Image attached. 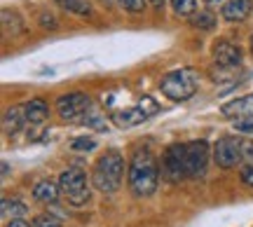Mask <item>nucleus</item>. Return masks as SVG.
Segmentation results:
<instances>
[{"mask_svg": "<svg viewBox=\"0 0 253 227\" xmlns=\"http://www.w3.org/2000/svg\"><path fill=\"white\" fill-rule=\"evenodd\" d=\"M94 148H96V141H94V138L80 136V138H73L71 141V150H75V152H91Z\"/></svg>", "mask_w": 253, "mask_h": 227, "instance_id": "4be33fe9", "label": "nucleus"}, {"mask_svg": "<svg viewBox=\"0 0 253 227\" xmlns=\"http://www.w3.org/2000/svg\"><path fill=\"white\" fill-rule=\"evenodd\" d=\"M26 110L19 108V106H12V108L5 110V115H2V129H5V134H17L21 131V127L26 124Z\"/></svg>", "mask_w": 253, "mask_h": 227, "instance_id": "f8f14e48", "label": "nucleus"}, {"mask_svg": "<svg viewBox=\"0 0 253 227\" xmlns=\"http://www.w3.org/2000/svg\"><path fill=\"white\" fill-rule=\"evenodd\" d=\"M242 164L253 166V141H242Z\"/></svg>", "mask_w": 253, "mask_h": 227, "instance_id": "b1692460", "label": "nucleus"}, {"mask_svg": "<svg viewBox=\"0 0 253 227\" xmlns=\"http://www.w3.org/2000/svg\"><path fill=\"white\" fill-rule=\"evenodd\" d=\"M213 159L223 169H232L237 164H242V141L235 136H223L213 146Z\"/></svg>", "mask_w": 253, "mask_h": 227, "instance_id": "6e6552de", "label": "nucleus"}, {"mask_svg": "<svg viewBox=\"0 0 253 227\" xmlns=\"http://www.w3.org/2000/svg\"><path fill=\"white\" fill-rule=\"evenodd\" d=\"M220 113L225 117H232V119H239V117H253V96H242V99H235L225 103Z\"/></svg>", "mask_w": 253, "mask_h": 227, "instance_id": "9b49d317", "label": "nucleus"}, {"mask_svg": "<svg viewBox=\"0 0 253 227\" xmlns=\"http://www.w3.org/2000/svg\"><path fill=\"white\" fill-rule=\"evenodd\" d=\"M103 2H106V5H113V0H103Z\"/></svg>", "mask_w": 253, "mask_h": 227, "instance_id": "c756f323", "label": "nucleus"}, {"mask_svg": "<svg viewBox=\"0 0 253 227\" xmlns=\"http://www.w3.org/2000/svg\"><path fill=\"white\" fill-rule=\"evenodd\" d=\"M213 59L223 68H235V66L242 64V52H239V47L230 45V42H218L213 47Z\"/></svg>", "mask_w": 253, "mask_h": 227, "instance_id": "9d476101", "label": "nucleus"}, {"mask_svg": "<svg viewBox=\"0 0 253 227\" xmlns=\"http://www.w3.org/2000/svg\"><path fill=\"white\" fill-rule=\"evenodd\" d=\"M235 129H237V134H246V136H251L253 134V117L235 119Z\"/></svg>", "mask_w": 253, "mask_h": 227, "instance_id": "5701e85b", "label": "nucleus"}, {"mask_svg": "<svg viewBox=\"0 0 253 227\" xmlns=\"http://www.w3.org/2000/svg\"><path fill=\"white\" fill-rule=\"evenodd\" d=\"M5 227H31V225H28L24 218H12V220H7V223H5Z\"/></svg>", "mask_w": 253, "mask_h": 227, "instance_id": "cd10ccee", "label": "nucleus"}, {"mask_svg": "<svg viewBox=\"0 0 253 227\" xmlns=\"http://www.w3.org/2000/svg\"><path fill=\"white\" fill-rule=\"evenodd\" d=\"M82 122L87 124V127L96 129V131H108V124H106V119L101 117V113L96 108H89L87 110V115L82 117Z\"/></svg>", "mask_w": 253, "mask_h": 227, "instance_id": "6ab92c4d", "label": "nucleus"}, {"mask_svg": "<svg viewBox=\"0 0 253 227\" xmlns=\"http://www.w3.org/2000/svg\"><path fill=\"white\" fill-rule=\"evenodd\" d=\"M157 110H160V106L155 103V99L143 96V99L138 101V106H134V108L115 110V113H113V122L122 129H129V127H136V124H143L145 119L153 117Z\"/></svg>", "mask_w": 253, "mask_h": 227, "instance_id": "39448f33", "label": "nucleus"}, {"mask_svg": "<svg viewBox=\"0 0 253 227\" xmlns=\"http://www.w3.org/2000/svg\"><path fill=\"white\" fill-rule=\"evenodd\" d=\"M162 178L167 183H181L188 178V157L185 146H169L162 157Z\"/></svg>", "mask_w": 253, "mask_h": 227, "instance_id": "0eeeda50", "label": "nucleus"}, {"mask_svg": "<svg viewBox=\"0 0 253 227\" xmlns=\"http://www.w3.org/2000/svg\"><path fill=\"white\" fill-rule=\"evenodd\" d=\"M59 188L73 206H82L89 201V183H87V176L80 166H68L59 176Z\"/></svg>", "mask_w": 253, "mask_h": 227, "instance_id": "20e7f679", "label": "nucleus"}, {"mask_svg": "<svg viewBox=\"0 0 253 227\" xmlns=\"http://www.w3.org/2000/svg\"><path fill=\"white\" fill-rule=\"evenodd\" d=\"M171 7L178 17H192L197 9V0H171Z\"/></svg>", "mask_w": 253, "mask_h": 227, "instance_id": "aec40b11", "label": "nucleus"}, {"mask_svg": "<svg viewBox=\"0 0 253 227\" xmlns=\"http://www.w3.org/2000/svg\"><path fill=\"white\" fill-rule=\"evenodd\" d=\"M26 110V119L31 124H40V122H45L47 115H49V108H47V103L42 99H31L24 106Z\"/></svg>", "mask_w": 253, "mask_h": 227, "instance_id": "2eb2a0df", "label": "nucleus"}, {"mask_svg": "<svg viewBox=\"0 0 253 227\" xmlns=\"http://www.w3.org/2000/svg\"><path fill=\"white\" fill-rule=\"evenodd\" d=\"M59 192H61V188H59L56 183L40 181L36 188H33V199L42 201V204H54V201L59 199Z\"/></svg>", "mask_w": 253, "mask_h": 227, "instance_id": "4468645a", "label": "nucleus"}, {"mask_svg": "<svg viewBox=\"0 0 253 227\" xmlns=\"http://www.w3.org/2000/svg\"><path fill=\"white\" fill-rule=\"evenodd\" d=\"M239 178H242V183H244V185L253 188V166H244V169H242V173H239Z\"/></svg>", "mask_w": 253, "mask_h": 227, "instance_id": "bb28decb", "label": "nucleus"}, {"mask_svg": "<svg viewBox=\"0 0 253 227\" xmlns=\"http://www.w3.org/2000/svg\"><path fill=\"white\" fill-rule=\"evenodd\" d=\"M126 181H129V188L136 197H150L155 190H157V181H160V166H157V159L153 157L150 150L145 148H138L129 162V169H126Z\"/></svg>", "mask_w": 253, "mask_h": 227, "instance_id": "f257e3e1", "label": "nucleus"}, {"mask_svg": "<svg viewBox=\"0 0 253 227\" xmlns=\"http://www.w3.org/2000/svg\"><path fill=\"white\" fill-rule=\"evenodd\" d=\"M251 12V0H227L223 5V17L227 21H242Z\"/></svg>", "mask_w": 253, "mask_h": 227, "instance_id": "ddd939ff", "label": "nucleus"}, {"mask_svg": "<svg viewBox=\"0 0 253 227\" xmlns=\"http://www.w3.org/2000/svg\"><path fill=\"white\" fill-rule=\"evenodd\" d=\"M150 2H153L155 9H162V7H164V0H150Z\"/></svg>", "mask_w": 253, "mask_h": 227, "instance_id": "c85d7f7f", "label": "nucleus"}, {"mask_svg": "<svg viewBox=\"0 0 253 227\" xmlns=\"http://www.w3.org/2000/svg\"><path fill=\"white\" fill-rule=\"evenodd\" d=\"M160 89L167 99L171 101H188L197 91V73L192 68H181L167 73L160 82Z\"/></svg>", "mask_w": 253, "mask_h": 227, "instance_id": "7ed1b4c3", "label": "nucleus"}, {"mask_svg": "<svg viewBox=\"0 0 253 227\" xmlns=\"http://www.w3.org/2000/svg\"><path fill=\"white\" fill-rule=\"evenodd\" d=\"M33 227H61V223L54 216H38L33 220Z\"/></svg>", "mask_w": 253, "mask_h": 227, "instance_id": "393cba45", "label": "nucleus"}, {"mask_svg": "<svg viewBox=\"0 0 253 227\" xmlns=\"http://www.w3.org/2000/svg\"><path fill=\"white\" fill-rule=\"evenodd\" d=\"M190 24L195 28H213L216 26V17L211 14V12H195L192 17H190Z\"/></svg>", "mask_w": 253, "mask_h": 227, "instance_id": "412c9836", "label": "nucleus"}, {"mask_svg": "<svg viewBox=\"0 0 253 227\" xmlns=\"http://www.w3.org/2000/svg\"><path fill=\"white\" fill-rule=\"evenodd\" d=\"M2 28L7 36H19L24 26H21V19H19L17 12H9V9H2Z\"/></svg>", "mask_w": 253, "mask_h": 227, "instance_id": "f3484780", "label": "nucleus"}, {"mask_svg": "<svg viewBox=\"0 0 253 227\" xmlns=\"http://www.w3.org/2000/svg\"><path fill=\"white\" fill-rule=\"evenodd\" d=\"M122 176H125V157H122L118 150H108L103 157H99V162L94 166L91 183H94L101 192L113 194V192L120 190Z\"/></svg>", "mask_w": 253, "mask_h": 227, "instance_id": "f03ea898", "label": "nucleus"}, {"mask_svg": "<svg viewBox=\"0 0 253 227\" xmlns=\"http://www.w3.org/2000/svg\"><path fill=\"white\" fill-rule=\"evenodd\" d=\"M28 213V206L21 204L17 199H2V218L12 220V218H24Z\"/></svg>", "mask_w": 253, "mask_h": 227, "instance_id": "dca6fc26", "label": "nucleus"}, {"mask_svg": "<svg viewBox=\"0 0 253 227\" xmlns=\"http://www.w3.org/2000/svg\"><path fill=\"white\" fill-rule=\"evenodd\" d=\"M63 9H68L73 14H80V17H89L91 14V5L89 0H59Z\"/></svg>", "mask_w": 253, "mask_h": 227, "instance_id": "a211bd4d", "label": "nucleus"}, {"mask_svg": "<svg viewBox=\"0 0 253 227\" xmlns=\"http://www.w3.org/2000/svg\"><path fill=\"white\" fill-rule=\"evenodd\" d=\"M91 108V99L84 91H71L66 96L56 99V113L63 122H78L87 115V110Z\"/></svg>", "mask_w": 253, "mask_h": 227, "instance_id": "423d86ee", "label": "nucleus"}, {"mask_svg": "<svg viewBox=\"0 0 253 227\" xmlns=\"http://www.w3.org/2000/svg\"><path fill=\"white\" fill-rule=\"evenodd\" d=\"M185 157H188V178H199L204 176L209 164V143L207 141H192L185 146Z\"/></svg>", "mask_w": 253, "mask_h": 227, "instance_id": "1a4fd4ad", "label": "nucleus"}, {"mask_svg": "<svg viewBox=\"0 0 253 227\" xmlns=\"http://www.w3.org/2000/svg\"><path fill=\"white\" fill-rule=\"evenodd\" d=\"M118 2L129 12H143L145 7V0H118Z\"/></svg>", "mask_w": 253, "mask_h": 227, "instance_id": "a878e982", "label": "nucleus"}, {"mask_svg": "<svg viewBox=\"0 0 253 227\" xmlns=\"http://www.w3.org/2000/svg\"><path fill=\"white\" fill-rule=\"evenodd\" d=\"M251 54H253V36H251Z\"/></svg>", "mask_w": 253, "mask_h": 227, "instance_id": "7c9ffc66", "label": "nucleus"}]
</instances>
